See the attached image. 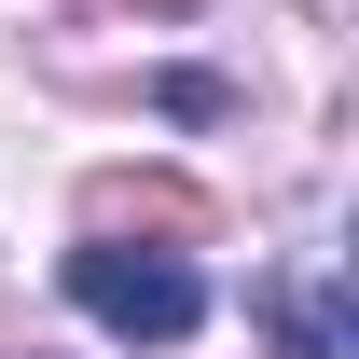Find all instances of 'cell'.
Segmentation results:
<instances>
[{
    "label": "cell",
    "mask_w": 359,
    "mask_h": 359,
    "mask_svg": "<svg viewBox=\"0 0 359 359\" xmlns=\"http://www.w3.org/2000/svg\"><path fill=\"white\" fill-rule=\"evenodd\" d=\"M346 290H276V359H346Z\"/></svg>",
    "instance_id": "7a4b0ae2"
},
{
    "label": "cell",
    "mask_w": 359,
    "mask_h": 359,
    "mask_svg": "<svg viewBox=\"0 0 359 359\" xmlns=\"http://www.w3.org/2000/svg\"><path fill=\"white\" fill-rule=\"evenodd\" d=\"M69 304L111 332V346H194L208 332V276L180 263V249H69Z\"/></svg>",
    "instance_id": "6da1fadb"
}]
</instances>
